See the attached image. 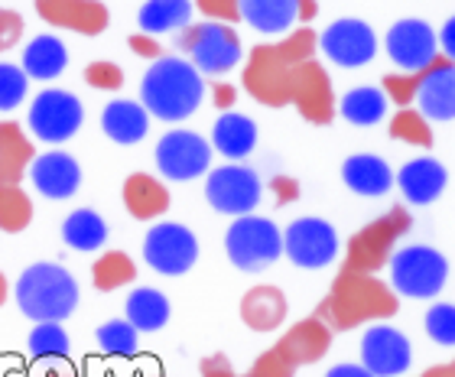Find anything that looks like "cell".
<instances>
[{
	"instance_id": "6da1fadb",
	"label": "cell",
	"mask_w": 455,
	"mask_h": 377,
	"mask_svg": "<svg viewBox=\"0 0 455 377\" xmlns=\"http://www.w3.org/2000/svg\"><path fill=\"white\" fill-rule=\"evenodd\" d=\"M202 98H205V82L196 72V66L186 62V59L163 56L143 72L140 104L156 121H186V117L199 111Z\"/></svg>"
},
{
	"instance_id": "7a4b0ae2",
	"label": "cell",
	"mask_w": 455,
	"mask_h": 377,
	"mask_svg": "<svg viewBox=\"0 0 455 377\" xmlns=\"http://www.w3.org/2000/svg\"><path fill=\"white\" fill-rule=\"evenodd\" d=\"M17 306L33 322H62L78 309V283L59 264H33L17 280Z\"/></svg>"
},
{
	"instance_id": "3957f363",
	"label": "cell",
	"mask_w": 455,
	"mask_h": 377,
	"mask_svg": "<svg viewBox=\"0 0 455 377\" xmlns=\"http://www.w3.org/2000/svg\"><path fill=\"white\" fill-rule=\"evenodd\" d=\"M225 251H228V261L237 270L260 274L270 264H276V257L283 254V235H280V228L270 218L241 215L235 218V225L228 228Z\"/></svg>"
},
{
	"instance_id": "277c9868",
	"label": "cell",
	"mask_w": 455,
	"mask_h": 377,
	"mask_svg": "<svg viewBox=\"0 0 455 377\" xmlns=\"http://www.w3.org/2000/svg\"><path fill=\"white\" fill-rule=\"evenodd\" d=\"M449 261L427 245H410L390 257V283L400 296L429 300L446 286Z\"/></svg>"
},
{
	"instance_id": "5b68a950",
	"label": "cell",
	"mask_w": 455,
	"mask_h": 377,
	"mask_svg": "<svg viewBox=\"0 0 455 377\" xmlns=\"http://www.w3.org/2000/svg\"><path fill=\"white\" fill-rule=\"evenodd\" d=\"M85 121V108L76 94L62 92V88H46L36 94V101L29 104V133L43 143H66L82 131Z\"/></svg>"
},
{
	"instance_id": "8992f818",
	"label": "cell",
	"mask_w": 455,
	"mask_h": 377,
	"mask_svg": "<svg viewBox=\"0 0 455 377\" xmlns=\"http://www.w3.org/2000/svg\"><path fill=\"white\" fill-rule=\"evenodd\" d=\"M143 261L163 277H182L199 261V241L180 221H163L143 237Z\"/></svg>"
},
{
	"instance_id": "52a82bcc",
	"label": "cell",
	"mask_w": 455,
	"mask_h": 377,
	"mask_svg": "<svg viewBox=\"0 0 455 377\" xmlns=\"http://www.w3.org/2000/svg\"><path fill=\"white\" fill-rule=\"evenodd\" d=\"M182 49L189 52L196 72L205 76H225L241 62V39L228 23H199L189 27V33L182 36Z\"/></svg>"
},
{
	"instance_id": "ba28073f",
	"label": "cell",
	"mask_w": 455,
	"mask_h": 377,
	"mask_svg": "<svg viewBox=\"0 0 455 377\" xmlns=\"http://www.w3.org/2000/svg\"><path fill=\"white\" fill-rule=\"evenodd\" d=\"M260 196H264L260 176L241 163H228L221 170L209 172V180H205V198L221 215H254Z\"/></svg>"
},
{
	"instance_id": "9c48e42d",
	"label": "cell",
	"mask_w": 455,
	"mask_h": 377,
	"mask_svg": "<svg viewBox=\"0 0 455 377\" xmlns=\"http://www.w3.org/2000/svg\"><path fill=\"white\" fill-rule=\"evenodd\" d=\"M283 254L303 270H323L339 254V235L325 218H296L283 231Z\"/></svg>"
},
{
	"instance_id": "30bf717a",
	"label": "cell",
	"mask_w": 455,
	"mask_h": 377,
	"mask_svg": "<svg viewBox=\"0 0 455 377\" xmlns=\"http://www.w3.org/2000/svg\"><path fill=\"white\" fill-rule=\"evenodd\" d=\"M209 163L212 147L205 143V137L192 131H170L156 143V166L172 182L199 180L202 172L209 170Z\"/></svg>"
},
{
	"instance_id": "8fae6325",
	"label": "cell",
	"mask_w": 455,
	"mask_h": 377,
	"mask_svg": "<svg viewBox=\"0 0 455 377\" xmlns=\"http://www.w3.org/2000/svg\"><path fill=\"white\" fill-rule=\"evenodd\" d=\"M325 59H332L341 68H361L368 66L378 52V36L364 20H335L332 27H325L319 39Z\"/></svg>"
},
{
	"instance_id": "7c38bea8",
	"label": "cell",
	"mask_w": 455,
	"mask_h": 377,
	"mask_svg": "<svg viewBox=\"0 0 455 377\" xmlns=\"http://www.w3.org/2000/svg\"><path fill=\"white\" fill-rule=\"evenodd\" d=\"M413 349L403 332L390 325H371L361 339V365L374 377H400L407 374Z\"/></svg>"
},
{
	"instance_id": "4fadbf2b",
	"label": "cell",
	"mask_w": 455,
	"mask_h": 377,
	"mask_svg": "<svg viewBox=\"0 0 455 377\" xmlns=\"http://www.w3.org/2000/svg\"><path fill=\"white\" fill-rule=\"evenodd\" d=\"M387 56L397 62L403 72H419L436 59L439 39L429 23L423 20H400L387 29Z\"/></svg>"
},
{
	"instance_id": "5bb4252c",
	"label": "cell",
	"mask_w": 455,
	"mask_h": 377,
	"mask_svg": "<svg viewBox=\"0 0 455 377\" xmlns=\"http://www.w3.org/2000/svg\"><path fill=\"white\" fill-rule=\"evenodd\" d=\"M29 180H33V188H36L39 196L62 202V198L76 196L78 186H82V166H78L76 156L52 150L29 163Z\"/></svg>"
},
{
	"instance_id": "9a60e30c",
	"label": "cell",
	"mask_w": 455,
	"mask_h": 377,
	"mask_svg": "<svg viewBox=\"0 0 455 377\" xmlns=\"http://www.w3.org/2000/svg\"><path fill=\"white\" fill-rule=\"evenodd\" d=\"M39 17L78 33H101L108 27V7L98 0H36Z\"/></svg>"
},
{
	"instance_id": "2e32d148",
	"label": "cell",
	"mask_w": 455,
	"mask_h": 377,
	"mask_svg": "<svg viewBox=\"0 0 455 377\" xmlns=\"http://www.w3.org/2000/svg\"><path fill=\"white\" fill-rule=\"evenodd\" d=\"M449 172L446 166L433 156H417V160H410L403 170L397 172V182H400V192L413 202V205H429V202H436L443 196V188H446Z\"/></svg>"
},
{
	"instance_id": "e0dca14e",
	"label": "cell",
	"mask_w": 455,
	"mask_h": 377,
	"mask_svg": "<svg viewBox=\"0 0 455 377\" xmlns=\"http://www.w3.org/2000/svg\"><path fill=\"white\" fill-rule=\"evenodd\" d=\"M341 180L351 192L358 196H384L394 186V170L387 166V160H380L374 153H358V156H348L341 163Z\"/></svg>"
},
{
	"instance_id": "ac0fdd59",
	"label": "cell",
	"mask_w": 455,
	"mask_h": 377,
	"mask_svg": "<svg viewBox=\"0 0 455 377\" xmlns=\"http://www.w3.org/2000/svg\"><path fill=\"white\" fill-rule=\"evenodd\" d=\"M417 101H419V111L427 114L429 121H452L455 117V68L452 66L429 68L417 88Z\"/></svg>"
},
{
	"instance_id": "d6986e66",
	"label": "cell",
	"mask_w": 455,
	"mask_h": 377,
	"mask_svg": "<svg viewBox=\"0 0 455 377\" xmlns=\"http://www.w3.org/2000/svg\"><path fill=\"white\" fill-rule=\"evenodd\" d=\"M101 127H105V133L114 143L131 147V143H140L147 137V131H150V114H147V108L140 101L117 98L101 114Z\"/></svg>"
},
{
	"instance_id": "ffe728a7",
	"label": "cell",
	"mask_w": 455,
	"mask_h": 377,
	"mask_svg": "<svg viewBox=\"0 0 455 377\" xmlns=\"http://www.w3.org/2000/svg\"><path fill=\"white\" fill-rule=\"evenodd\" d=\"M212 147L228 160H244L257 147V124L247 114H221L212 131Z\"/></svg>"
},
{
	"instance_id": "44dd1931",
	"label": "cell",
	"mask_w": 455,
	"mask_h": 377,
	"mask_svg": "<svg viewBox=\"0 0 455 377\" xmlns=\"http://www.w3.org/2000/svg\"><path fill=\"white\" fill-rule=\"evenodd\" d=\"M237 17H244L257 33H286L299 17V0H237Z\"/></svg>"
},
{
	"instance_id": "7402d4cb",
	"label": "cell",
	"mask_w": 455,
	"mask_h": 377,
	"mask_svg": "<svg viewBox=\"0 0 455 377\" xmlns=\"http://www.w3.org/2000/svg\"><path fill=\"white\" fill-rule=\"evenodd\" d=\"M68 66V52L62 46V39L56 36H36L23 49V72L27 78H39V82H52L66 72Z\"/></svg>"
},
{
	"instance_id": "603a6c76",
	"label": "cell",
	"mask_w": 455,
	"mask_h": 377,
	"mask_svg": "<svg viewBox=\"0 0 455 377\" xmlns=\"http://www.w3.org/2000/svg\"><path fill=\"white\" fill-rule=\"evenodd\" d=\"M124 319L131 322L137 332H160L170 322V300L153 286H140L133 290L124 302Z\"/></svg>"
},
{
	"instance_id": "cb8c5ba5",
	"label": "cell",
	"mask_w": 455,
	"mask_h": 377,
	"mask_svg": "<svg viewBox=\"0 0 455 377\" xmlns=\"http://www.w3.org/2000/svg\"><path fill=\"white\" fill-rule=\"evenodd\" d=\"M143 33H172V29H186L192 23V0H147L137 13Z\"/></svg>"
},
{
	"instance_id": "d4e9b609",
	"label": "cell",
	"mask_w": 455,
	"mask_h": 377,
	"mask_svg": "<svg viewBox=\"0 0 455 377\" xmlns=\"http://www.w3.org/2000/svg\"><path fill=\"white\" fill-rule=\"evenodd\" d=\"M62 241L72 251H82V254L98 251L108 241V221L98 212H92V208H78V212H72L66 218V225H62Z\"/></svg>"
},
{
	"instance_id": "484cf974",
	"label": "cell",
	"mask_w": 455,
	"mask_h": 377,
	"mask_svg": "<svg viewBox=\"0 0 455 377\" xmlns=\"http://www.w3.org/2000/svg\"><path fill=\"white\" fill-rule=\"evenodd\" d=\"M339 108H341V117L351 121L355 127H371V124H378L387 114V98H384L380 88L361 85V88H351L341 98Z\"/></svg>"
},
{
	"instance_id": "4316f807",
	"label": "cell",
	"mask_w": 455,
	"mask_h": 377,
	"mask_svg": "<svg viewBox=\"0 0 455 377\" xmlns=\"http://www.w3.org/2000/svg\"><path fill=\"white\" fill-rule=\"evenodd\" d=\"M137 335H140V332L133 329L127 319H111L98 329V345H101L105 355L131 358V355H137Z\"/></svg>"
},
{
	"instance_id": "83f0119b",
	"label": "cell",
	"mask_w": 455,
	"mask_h": 377,
	"mask_svg": "<svg viewBox=\"0 0 455 377\" xmlns=\"http://www.w3.org/2000/svg\"><path fill=\"white\" fill-rule=\"evenodd\" d=\"M29 355L36 358H66L68 355V335L59 322H36V329L29 332Z\"/></svg>"
},
{
	"instance_id": "f1b7e54d",
	"label": "cell",
	"mask_w": 455,
	"mask_h": 377,
	"mask_svg": "<svg viewBox=\"0 0 455 377\" xmlns=\"http://www.w3.org/2000/svg\"><path fill=\"white\" fill-rule=\"evenodd\" d=\"M29 78L20 66L0 62V111H13L20 108V101L27 98Z\"/></svg>"
},
{
	"instance_id": "f546056e",
	"label": "cell",
	"mask_w": 455,
	"mask_h": 377,
	"mask_svg": "<svg viewBox=\"0 0 455 377\" xmlns=\"http://www.w3.org/2000/svg\"><path fill=\"white\" fill-rule=\"evenodd\" d=\"M427 332L436 345L455 349V306L452 302H436V306H429Z\"/></svg>"
},
{
	"instance_id": "4dcf8cb0",
	"label": "cell",
	"mask_w": 455,
	"mask_h": 377,
	"mask_svg": "<svg viewBox=\"0 0 455 377\" xmlns=\"http://www.w3.org/2000/svg\"><path fill=\"white\" fill-rule=\"evenodd\" d=\"M127 205H131L137 215H153V212H160V208L166 205V196H163L150 180L137 176V180L127 186Z\"/></svg>"
},
{
	"instance_id": "1f68e13d",
	"label": "cell",
	"mask_w": 455,
	"mask_h": 377,
	"mask_svg": "<svg viewBox=\"0 0 455 377\" xmlns=\"http://www.w3.org/2000/svg\"><path fill=\"white\" fill-rule=\"evenodd\" d=\"M131 277H133V267H131V261H124V257H105V261L95 267V283L105 286V290H111V286H117V283H124V280H131Z\"/></svg>"
},
{
	"instance_id": "d6a6232c",
	"label": "cell",
	"mask_w": 455,
	"mask_h": 377,
	"mask_svg": "<svg viewBox=\"0 0 455 377\" xmlns=\"http://www.w3.org/2000/svg\"><path fill=\"white\" fill-rule=\"evenodd\" d=\"M23 36V17L13 10H0V49H10Z\"/></svg>"
},
{
	"instance_id": "836d02e7",
	"label": "cell",
	"mask_w": 455,
	"mask_h": 377,
	"mask_svg": "<svg viewBox=\"0 0 455 377\" xmlns=\"http://www.w3.org/2000/svg\"><path fill=\"white\" fill-rule=\"evenodd\" d=\"M88 82H92V85H117V82H121V76H117V68L114 66H108V62H95V66H92V72H88Z\"/></svg>"
},
{
	"instance_id": "e575fe53",
	"label": "cell",
	"mask_w": 455,
	"mask_h": 377,
	"mask_svg": "<svg viewBox=\"0 0 455 377\" xmlns=\"http://www.w3.org/2000/svg\"><path fill=\"white\" fill-rule=\"evenodd\" d=\"M439 46H443V52H446L449 59H455V17L446 20V27H443V33H439Z\"/></svg>"
},
{
	"instance_id": "d590c367",
	"label": "cell",
	"mask_w": 455,
	"mask_h": 377,
	"mask_svg": "<svg viewBox=\"0 0 455 377\" xmlns=\"http://www.w3.org/2000/svg\"><path fill=\"white\" fill-rule=\"evenodd\" d=\"M325 377H374L364 365H335Z\"/></svg>"
},
{
	"instance_id": "8d00e7d4",
	"label": "cell",
	"mask_w": 455,
	"mask_h": 377,
	"mask_svg": "<svg viewBox=\"0 0 455 377\" xmlns=\"http://www.w3.org/2000/svg\"><path fill=\"white\" fill-rule=\"evenodd\" d=\"M0 300H4V280H0Z\"/></svg>"
}]
</instances>
